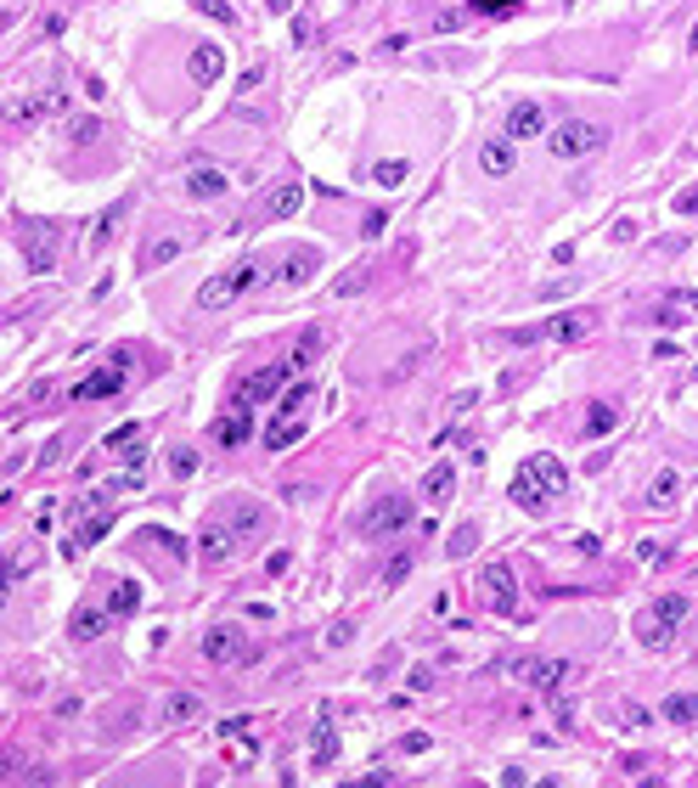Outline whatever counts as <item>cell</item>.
<instances>
[{"label":"cell","instance_id":"cell-1","mask_svg":"<svg viewBox=\"0 0 698 788\" xmlns=\"http://www.w3.org/2000/svg\"><path fill=\"white\" fill-rule=\"evenodd\" d=\"M563 490H569V467H563L558 456L535 451V456L518 462V474H513V501L524 507V513H546V496H563Z\"/></svg>","mask_w":698,"mask_h":788},{"label":"cell","instance_id":"cell-2","mask_svg":"<svg viewBox=\"0 0 698 788\" xmlns=\"http://www.w3.org/2000/svg\"><path fill=\"white\" fill-rule=\"evenodd\" d=\"M591 327H597V315L591 310H569V315H546V322H530V327H513L507 332V344H546V338H552V344H569V338H586Z\"/></svg>","mask_w":698,"mask_h":788},{"label":"cell","instance_id":"cell-3","mask_svg":"<svg viewBox=\"0 0 698 788\" xmlns=\"http://www.w3.org/2000/svg\"><path fill=\"white\" fill-rule=\"evenodd\" d=\"M265 282V270L253 265V260H243V265H231V270H220V276H208V282L198 288V310H225L231 299H243L248 288H260Z\"/></svg>","mask_w":698,"mask_h":788},{"label":"cell","instance_id":"cell-4","mask_svg":"<svg viewBox=\"0 0 698 788\" xmlns=\"http://www.w3.org/2000/svg\"><path fill=\"white\" fill-rule=\"evenodd\" d=\"M687 620V598L682 591H665V598H653V608L637 620V636H642V648H665L670 636H676V625Z\"/></svg>","mask_w":698,"mask_h":788},{"label":"cell","instance_id":"cell-5","mask_svg":"<svg viewBox=\"0 0 698 788\" xmlns=\"http://www.w3.org/2000/svg\"><path fill=\"white\" fill-rule=\"evenodd\" d=\"M57 243H62V226H51V220H29V226H17V248H23V265H29L34 276L57 270Z\"/></svg>","mask_w":698,"mask_h":788},{"label":"cell","instance_id":"cell-6","mask_svg":"<svg viewBox=\"0 0 698 788\" xmlns=\"http://www.w3.org/2000/svg\"><path fill=\"white\" fill-rule=\"evenodd\" d=\"M603 141L608 130L603 124H591V119H563L552 136H546V146H552L558 158H586V153H603Z\"/></svg>","mask_w":698,"mask_h":788},{"label":"cell","instance_id":"cell-7","mask_svg":"<svg viewBox=\"0 0 698 788\" xmlns=\"http://www.w3.org/2000/svg\"><path fill=\"white\" fill-rule=\"evenodd\" d=\"M406 524H411V496H377L367 513H361V529H367V536H377V541L400 536Z\"/></svg>","mask_w":698,"mask_h":788},{"label":"cell","instance_id":"cell-8","mask_svg":"<svg viewBox=\"0 0 698 788\" xmlns=\"http://www.w3.org/2000/svg\"><path fill=\"white\" fill-rule=\"evenodd\" d=\"M124 377H130V355H113V367H96L91 377H79L68 400H113L124 389Z\"/></svg>","mask_w":698,"mask_h":788},{"label":"cell","instance_id":"cell-9","mask_svg":"<svg viewBox=\"0 0 698 788\" xmlns=\"http://www.w3.org/2000/svg\"><path fill=\"white\" fill-rule=\"evenodd\" d=\"M513 670L518 681H530V687H541V693H558L569 676H575V665H569V659H513Z\"/></svg>","mask_w":698,"mask_h":788},{"label":"cell","instance_id":"cell-10","mask_svg":"<svg viewBox=\"0 0 698 788\" xmlns=\"http://www.w3.org/2000/svg\"><path fill=\"white\" fill-rule=\"evenodd\" d=\"M237 541H243V529L215 518V524L198 536V558H203V563H231V558H237Z\"/></svg>","mask_w":698,"mask_h":788},{"label":"cell","instance_id":"cell-11","mask_svg":"<svg viewBox=\"0 0 698 788\" xmlns=\"http://www.w3.org/2000/svg\"><path fill=\"white\" fill-rule=\"evenodd\" d=\"M293 372V360H270V367H260L253 377H243V389H237V406H253V400H265V394H277L282 383Z\"/></svg>","mask_w":698,"mask_h":788},{"label":"cell","instance_id":"cell-12","mask_svg":"<svg viewBox=\"0 0 698 788\" xmlns=\"http://www.w3.org/2000/svg\"><path fill=\"white\" fill-rule=\"evenodd\" d=\"M248 653V636L237 625H215L203 636V659H215V665H231V659H243Z\"/></svg>","mask_w":698,"mask_h":788},{"label":"cell","instance_id":"cell-13","mask_svg":"<svg viewBox=\"0 0 698 788\" xmlns=\"http://www.w3.org/2000/svg\"><path fill=\"white\" fill-rule=\"evenodd\" d=\"M62 102H68L62 91H34V96L23 102V108H12V119H6V124H12V130H29V124H40L46 113H57Z\"/></svg>","mask_w":698,"mask_h":788},{"label":"cell","instance_id":"cell-14","mask_svg":"<svg viewBox=\"0 0 698 788\" xmlns=\"http://www.w3.org/2000/svg\"><path fill=\"white\" fill-rule=\"evenodd\" d=\"M484 586H490V608L496 614H513L518 608V586H513V569H507V563L484 569Z\"/></svg>","mask_w":698,"mask_h":788},{"label":"cell","instance_id":"cell-15","mask_svg":"<svg viewBox=\"0 0 698 788\" xmlns=\"http://www.w3.org/2000/svg\"><path fill=\"white\" fill-rule=\"evenodd\" d=\"M186 191H192V198H225L231 175H225V169H215V164H198L192 175H186Z\"/></svg>","mask_w":698,"mask_h":788},{"label":"cell","instance_id":"cell-16","mask_svg":"<svg viewBox=\"0 0 698 788\" xmlns=\"http://www.w3.org/2000/svg\"><path fill=\"white\" fill-rule=\"evenodd\" d=\"M310 270H315V248H293L287 260H282L277 270H270V282H277V288H299Z\"/></svg>","mask_w":698,"mask_h":788},{"label":"cell","instance_id":"cell-17","mask_svg":"<svg viewBox=\"0 0 698 788\" xmlns=\"http://www.w3.org/2000/svg\"><path fill=\"white\" fill-rule=\"evenodd\" d=\"M546 130V113H541V102H518L513 119H507V136L524 141V136H541Z\"/></svg>","mask_w":698,"mask_h":788},{"label":"cell","instance_id":"cell-18","mask_svg":"<svg viewBox=\"0 0 698 788\" xmlns=\"http://www.w3.org/2000/svg\"><path fill=\"white\" fill-rule=\"evenodd\" d=\"M451 484H456L451 462H434L429 479H422V496H429V507H446V501H451Z\"/></svg>","mask_w":698,"mask_h":788},{"label":"cell","instance_id":"cell-19","mask_svg":"<svg viewBox=\"0 0 698 788\" xmlns=\"http://www.w3.org/2000/svg\"><path fill=\"white\" fill-rule=\"evenodd\" d=\"M220 74H225L220 46H198V51H192V79H198V84H215Z\"/></svg>","mask_w":698,"mask_h":788},{"label":"cell","instance_id":"cell-20","mask_svg":"<svg viewBox=\"0 0 698 788\" xmlns=\"http://www.w3.org/2000/svg\"><path fill=\"white\" fill-rule=\"evenodd\" d=\"M253 422H248V406H237V417H220L215 422V445H248Z\"/></svg>","mask_w":698,"mask_h":788},{"label":"cell","instance_id":"cell-21","mask_svg":"<svg viewBox=\"0 0 698 788\" xmlns=\"http://www.w3.org/2000/svg\"><path fill=\"white\" fill-rule=\"evenodd\" d=\"M299 208H305V186L299 181H287V186L270 191V215H277V220H293Z\"/></svg>","mask_w":698,"mask_h":788},{"label":"cell","instance_id":"cell-22","mask_svg":"<svg viewBox=\"0 0 698 788\" xmlns=\"http://www.w3.org/2000/svg\"><path fill=\"white\" fill-rule=\"evenodd\" d=\"M198 715H203L198 693H175V698H169V704H163V721H169V727H192Z\"/></svg>","mask_w":698,"mask_h":788},{"label":"cell","instance_id":"cell-23","mask_svg":"<svg viewBox=\"0 0 698 788\" xmlns=\"http://www.w3.org/2000/svg\"><path fill=\"white\" fill-rule=\"evenodd\" d=\"M367 288H372V265H349L332 282V299H355V293H367Z\"/></svg>","mask_w":698,"mask_h":788},{"label":"cell","instance_id":"cell-24","mask_svg":"<svg viewBox=\"0 0 698 788\" xmlns=\"http://www.w3.org/2000/svg\"><path fill=\"white\" fill-rule=\"evenodd\" d=\"M479 164H484V175H507L513 169V141H484Z\"/></svg>","mask_w":698,"mask_h":788},{"label":"cell","instance_id":"cell-25","mask_svg":"<svg viewBox=\"0 0 698 788\" xmlns=\"http://www.w3.org/2000/svg\"><path fill=\"white\" fill-rule=\"evenodd\" d=\"M299 434H305V422H299V417H277V422L265 429V445H270V451H287V445L299 439Z\"/></svg>","mask_w":698,"mask_h":788},{"label":"cell","instance_id":"cell-26","mask_svg":"<svg viewBox=\"0 0 698 788\" xmlns=\"http://www.w3.org/2000/svg\"><path fill=\"white\" fill-rule=\"evenodd\" d=\"M315 355H322V332H315V327H305V338H299V344H293V372H310L315 367Z\"/></svg>","mask_w":698,"mask_h":788},{"label":"cell","instance_id":"cell-27","mask_svg":"<svg viewBox=\"0 0 698 788\" xmlns=\"http://www.w3.org/2000/svg\"><path fill=\"white\" fill-rule=\"evenodd\" d=\"M102 625H108V614H96V608H79L74 614V642H96V636H102Z\"/></svg>","mask_w":698,"mask_h":788},{"label":"cell","instance_id":"cell-28","mask_svg":"<svg viewBox=\"0 0 698 788\" xmlns=\"http://www.w3.org/2000/svg\"><path fill=\"white\" fill-rule=\"evenodd\" d=\"M136 608H141V586L136 580H119L113 598H108V614H136Z\"/></svg>","mask_w":698,"mask_h":788},{"label":"cell","instance_id":"cell-29","mask_svg":"<svg viewBox=\"0 0 698 788\" xmlns=\"http://www.w3.org/2000/svg\"><path fill=\"white\" fill-rule=\"evenodd\" d=\"M181 253V237H158V243H146V253H141V265L146 270H158V265H169Z\"/></svg>","mask_w":698,"mask_h":788},{"label":"cell","instance_id":"cell-30","mask_svg":"<svg viewBox=\"0 0 698 788\" xmlns=\"http://www.w3.org/2000/svg\"><path fill=\"white\" fill-rule=\"evenodd\" d=\"M411 569H417V552H411V546H400V552H394V558L384 563V586H400V580H406V574H411Z\"/></svg>","mask_w":698,"mask_h":788},{"label":"cell","instance_id":"cell-31","mask_svg":"<svg viewBox=\"0 0 698 788\" xmlns=\"http://www.w3.org/2000/svg\"><path fill=\"white\" fill-rule=\"evenodd\" d=\"M665 721H682V727H693V721H698V698H693V693L665 698Z\"/></svg>","mask_w":698,"mask_h":788},{"label":"cell","instance_id":"cell-32","mask_svg":"<svg viewBox=\"0 0 698 788\" xmlns=\"http://www.w3.org/2000/svg\"><path fill=\"white\" fill-rule=\"evenodd\" d=\"M310 743H315V766H327V760H332V749H338V738H332V721H315Z\"/></svg>","mask_w":698,"mask_h":788},{"label":"cell","instance_id":"cell-33","mask_svg":"<svg viewBox=\"0 0 698 788\" xmlns=\"http://www.w3.org/2000/svg\"><path fill=\"white\" fill-rule=\"evenodd\" d=\"M124 208H130V203H113V208H108V215H102V220H96V231H91V248H108V237H113V226L124 220Z\"/></svg>","mask_w":698,"mask_h":788},{"label":"cell","instance_id":"cell-34","mask_svg":"<svg viewBox=\"0 0 698 788\" xmlns=\"http://www.w3.org/2000/svg\"><path fill=\"white\" fill-rule=\"evenodd\" d=\"M310 394H315V389H310V383L299 377V383H293V389L282 394V406H277V417H299V412H305V400H310Z\"/></svg>","mask_w":698,"mask_h":788},{"label":"cell","instance_id":"cell-35","mask_svg":"<svg viewBox=\"0 0 698 788\" xmlns=\"http://www.w3.org/2000/svg\"><path fill=\"white\" fill-rule=\"evenodd\" d=\"M676 490H682V479H676L670 467H665V474L653 479V496H648V501H653V507H676Z\"/></svg>","mask_w":698,"mask_h":788},{"label":"cell","instance_id":"cell-36","mask_svg":"<svg viewBox=\"0 0 698 788\" xmlns=\"http://www.w3.org/2000/svg\"><path fill=\"white\" fill-rule=\"evenodd\" d=\"M614 422H620V412H614V406H591V412H586V434H608Z\"/></svg>","mask_w":698,"mask_h":788},{"label":"cell","instance_id":"cell-37","mask_svg":"<svg viewBox=\"0 0 698 788\" xmlns=\"http://www.w3.org/2000/svg\"><path fill=\"white\" fill-rule=\"evenodd\" d=\"M473 541H479V536H473V524H456V529H451V541H446V552H451V558H468Z\"/></svg>","mask_w":698,"mask_h":788},{"label":"cell","instance_id":"cell-38","mask_svg":"<svg viewBox=\"0 0 698 788\" xmlns=\"http://www.w3.org/2000/svg\"><path fill=\"white\" fill-rule=\"evenodd\" d=\"M518 6H524V0H468V12H479V17H507Z\"/></svg>","mask_w":698,"mask_h":788},{"label":"cell","instance_id":"cell-39","mask_svg":"<svg viewBox=\"0 0 698 788\" xmlns=\"http://www.w3.org/2000/svg\"><path fill=\"white\" fill-rule=\"evenodd\" d=\"M372 181H377V186H400V181H406V164H400V158L377 164V169H372Z\"/></svg>","mask_w":698,"mask_h":788},{"label":"cell","instance_id":"cell-40","mask_svg":"<svg viewBox=\"0 0 698 788\" xmlns=\"http://www.w3.org/2000/svg\"><path fill=\"white\" fill-rule=\"evenodd\" d=\"M146 541H158V546H163V552H169V558H175V563L186 558V541H181V536H169V529H146Z\"/></svg>","mask_w":698,"mask_h":788},{"label":"cell","instance_id":"cell-41","mask_svg":"<svg viewBox=\"0 0 698 788\" xmlns=\"http://www.w3.org/2000/svg\"><path fill=\"white\" fill-rule=\"evenodd\" d=\"M198 12H203V17H215V23H237V12H231L225 0H198Z\"/></svg>","mask_w":698,"mask_h":788},{"label":"cell","instance_id":"cell-42","mask_svg":"<svg viewBox=\"0 0 698 788\" xmlns=\"http://www.w3.org/2000/svg\"><path fill=\"white\" fill-rule=\"evenodd\" d=\"M384 226H389V215L377 208V215H367V220H361V237H372V243H377V237H384Z\"/></svg>","mask_w":698,"mask_h":788},{"label":"cell","instance_id":"cell-43","mask_svg":"<svg viewBox=\"0 0 698 788\" xmlns=\"http://www.w3.org/2000/svg\"><path fill=\"white\" fill-rule=\"evenodd\" d=\"M169 467H175V479H192V467H198V456H192V451H175V456H169Z\"/></svg>","mask_w":698,"mask_h":788},{"label":"cell","instance_id":"cell-44","mask_svg":"<svg viewBox=\"0 0 698 788\" xmlns=\"http://www.w3.org/2000/svg\"><path fill=\"white\" fill-rule=\"evenodd\" d=\"M676 215H698V186H687V191H676Z\"/></svg>","mask_w":698,"mask_h":788},{"label":"cell","instance_id":"cell-45","mask_svg":"<svg viewBox=\"0 0 698 788\" xmlns=\"http://www.w3.org/2000/svg\"><path fill=\"white\" fill-rule=\"evenodd\" d=\"M136 434H141V422H124V429H119V434H108V451H119V445H130Z\"/></svg>","mask_w":698,"mask_h":788},{"label":"cell","instance_id":"cell-46","mask_svg":"<svg viewBox=\"0 0 698 788\" xmlns=\"http://www.w3.org/2000/svg\"><path fill=\"white\" fill-rule=\"evenodd\" d=\"M96 136H102V130H96V119H79V124H74V141H79V146H84V141H96Z\"/></svg>","mask_w":698,"mask_h":788},{"label":"cell","instance_id":"cell-47","mask_svg":"<svg viewBox=\"0 0 698 788\" xmlns=\"http://www.w3.org/2000/svg\"><path fill=\"white\" fill-rule=\"evenodd\" d=\"M310 34H315L310 17H293V40H299V46H310Z\"/></svg>","mask_w":698,"mask_h":788},{"label":"cell","instance_id":"cell-48","mask_svg":"<svg viewBox=\"0 0 698 788\" xmlns=\"http://www.w3.org/2000/svg\"><path fill=\"white\" fill-rule=\"evenodd\" d=\"M400 749L417 755V749H429V738H422V732H406V738H400Z\"/></svg>","mask_w":698,"mask_h":788},{"label":"cell","instance_id":"cell-49","mask_svg":"<svg viewBox=\"0 0 698 788\" xmlns=\"http://www.w3.org/2000/svg\"><path fill=\"white\" fill-rule=\"evenodd\" d=\"M349 636H355L349 625H332V631H327V648H344V642H349Z\"/></svg>","mask_w":698,"mask_h":788},{"label":"cell","instance_id":"cell-50","mask_svg":"<svg viewBox=\"0 0 698 788\" xmlns=\"http://www.w3.org/2000/svg\"><path fill=\"white\" fill-rule=\"evenodd\" d=\"M265 6H270V12H287V6H293V0H265Z\"/></svg>","mask_w":698,"mask_h":788},{"label":"cell","instance_id":"cell-51","mask_svg":"<svg viewBox=\"0 0 698 788\" xmlns=\"http://www.w3.org/2000/svg\"><path fill=\"white\" fill-rule=\"evenodd\" d=\"M693 46H698V23H693Z\"/></svg>","mask_w":698,"mask_h":788}]
</instances>
